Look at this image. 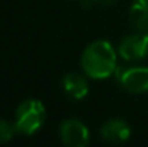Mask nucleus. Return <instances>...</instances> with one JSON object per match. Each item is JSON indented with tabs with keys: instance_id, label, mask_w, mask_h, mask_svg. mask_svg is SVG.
Here are the masks:
<instances>
[{
	"instance_id": "obj_10",
	"label": "nucleus",
	"mask_w": 148,
	"mask_h": 147,
	"mask_svg": "<svg viewBox=\"0 0 148 147\" xmlns=\"http://www.w3.org/2000/svg\"><path fill=\"white\" fill-rule=\"evenodd\" d=\"M94 1H97V3L102 4V6H109V4H112L115 0H94Z\"/></svg>"
},
{
	"instance_id": "obj_8",
	"label": "nucleus",
	"mask_w": 148,
	"mask_h": 147,
	"mask_svg": "<svg viewBox=\"0 0 148 147\" xmlns=\"http://www.w3.org/2000/svg\"><path fill=\"white\" fill-rule=\"evenodd\" d=\"M130 19L140 32H148V0H135L132 3Z\"/></svg>"
},
{
	"instance_id": "obj_3",
	"label": "nucleus",
	"mask_w": 148,
	"mask_h": 147,
	"mask_svg": "<svg viewBox=\"0 0 148 147\" xmlns=\"http://www.w3.org/2000/svg\"><path fill=\"white\" fill-rule=\"evenodd\" d=\"M121 87L131 94L148 92V68L147 66H118L115 71Z\"/></svg>"
},
{
	"instance_id": "obj_1",
	"label": "nucleus",
	"mask_w": 148,
	"mask_h": 147,
	"mask_svg": "<svg viewBox=\"0 0 148 147\" xmlns=\"http://www.w3.org/2000/svg\"><path fill=\"white\" fill-rule=\"evenodd\" d=\"M81 66L86 77L92 79H106L115 74L116 65V50L111 42L99 39L89 43L82 56Z\"/></svg>"
},
{
	"instance_id": "obj_6",
	"label": "nucleus",
	"mask_w": 148,
	"mask_h": 147,
	"mask_svg": "<svg viewBox=\"0 0 148 147\" xmlns=\"http://www.w3.org/2000/svg\"><path fill=\"white\" fill-rule=\"evenodd\" d=\"M101 136L103 140L111 143H122L131 137V127L127 121L121 118H114L106 121L101 128Z\"/></svg>"
},
{
	"instance_id": "obj_4",
	"label": "nucleus",
	"mask_w": 148,
	"mask_h": 147,
	"mask_svg": "<svg viewBox=\"0 0 148 147\" xmlns=\"http://www.w3.org/2000/svg\"><path fill=\"white\" fill-rule=\"evenodd\" d=\"M59 136L62 143L68 147H86L89 144V130L76 118L65 120L59 127Z\"/></svg>"
},
{
	"instance_id": "obj_5",
	"label": "nucleus",
	"mask_w": 148,
	"mask_h": 147,
	"mask_svg": "<svg viewBox=\"0 0 148 147\" xmlns=\"http://www.w3.org/2000/svg\"><path fill=\"white\" fill-rule=\"evenodd\" d=\"M118 53L124 61H140L148 55V32L130 35L119 43Z\"/></svg>"
},
{
	"instance_id": "obj_2",
	"label": "nucleus",
	"mask_w": 148,
	"mask_h": 147,
	"mask_svg": "<svg viewBox=\"0 0 148 147\" xmlns=\"http://www.w3.org/2000/svg\"><path fill=\"white\" fill-rule=\"evenodd\" d=\"M46 120V108L39 99H26L17 108L14 114L16 133L23 136H32L42 128Z\"/></svg>"
},
{
	"instance_id": "obj_7",
	"label": "nucleus",
	"mask_w": 148,
	"mask_h": 147,
	"mask_svg": "<svg viewBox=\"0 0 148 147\" xmlns=\"http://www.w3.org/2000/svg\"><path fill=\"white\" fill-rule=\"evenodd\" d=\"M62 87H63L65 92L73 99L85 98L89 91V85H88L86 78L81 74H76V72L66 74L62 79Z\"/></svg>"
},
{
	"instance_id": "obj_9",
	"label": "nucleus",
	"mask_w": 148,
	"mask_h": 147,
	"mask_svg": "<svg viewBox=\"0 0 148 147\" xmlns=\"http://www.w3.org/2000/svg\"><path fill=\"white\" fill-rule=\"evenodd\" d=\"M16 128L6 120H0V143H7L13 139Z\"/></svg>"
}]
</instances>
